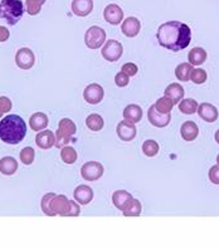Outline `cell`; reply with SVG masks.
<instances>
[{
    "instance_id": "cell-1",
    "label": "cell",
    "mask_w": 219,
    "mask_h": 249,
    "mask_svg": "<svg viewBox=\"0 0 219 249\" xmlns=\"http://www.w3.org/2000/svg\"><path fill=\"white\" fill-rule=\"evenodd\" d=\"M156 38L162 47L173 52H179L190 44L192 31L189 25L182 21H166L159 27Z\"/></svg>"
},
{
    "instance_id": "cell-2",
    "label": "cell",
    "mask_w": 219,
    "mask_h": 249,
    "mask_svg": "<svg viewBox=\"0 0 219 249\" xmlns=\"http://www.w3.org/2000/svg\"><path fill=\"white\" fill-rule=\"evenodd\" d=\"M27 124L18 115H8L0 121V140L9 145H17L24 140Z\"/></svg>"
},
{
    "instance_id": "cell-3",
    "label": "cell",
    "mask_w": 219,
    "mask_h": 249,
    "mask_svg": "<svg viewBox=\"0 0 219 249\" xmlns=\"http://www.w3.org/2000/svg\"><path fill=\"white\" fill-rule=\"evenodd\" d=\"M24 14V5L20 0H1L0 18L5 19L10 25H16Z\"/></svg>"
},
{
    "instance_id": "cell-4",
    "label": "cell",
    "mask_w": 219,
    "mask_h": 249,
    "mask_svg": "<svg viewBox=\"0 0 219 249\" xmlns=\"http://www.w3.org/2000/svg\"><path fill=\"white\" fill-rule=\"evenodd\" d=\"M76 124H74V122H73L72 120H61V121H59V124H58L57 132H55V146H57L58 149L68 145L71 139L73 137V135L76 134Z\"/></svg>"
},
{
    "instance_id": "cell-5",
    "label": "cell",
    "mask_w": 219,
    "mask_h": 249,
    "mask_svg": "<svg viewBox=\"0 0 219 249\" xmlns=\"http://www.w3.org/2000/svg\"><path fill=\"white\" fill-rule=\"evenodd\" d=\"M106 40V32L100 27H91L85 34V43L90 49H98Z\"/></svg>"
},
{
    "instance_id": "cell-6",
    "label": "cell",
    "mask_w": 219,
    "mask_h": 249,
    "mask_svg": "<svg viewBox=\"0 0 219 249\" xmlns=\"http://www.w3.org/2000/svg\"><path fill=\"white\" fill-rule=\"evenodd\" d=\"M122 53H124V47H122L121 43L115 39H110L105 43L101 54L106 61L116 62L121 58Z\"/></svg>"
},
{
    "instance_id": "cell-7",
    "label": "cell",
    "mask_w": 219,
    "mask_h": 249,
    "mask_svg": "<svg viewBox=\"0 0 219 249\" xmlns=\"http://www.w3.org/2000/svg\"><path fill=\"white\" fill-rule=\"evenodd\" d=\"M104 166L97 161H90L86 162L81 169V175L87 181H96L104 175Z\"/></svg>"
},
{
    "instance_id": "cell-8",
    "label": "cell",
    "mask_w": 219,
    "mask_h": 249,
    "mask_svg": "<svg viewBox=\"0 0 219 249\" xmlns=\"http://www.w3.org/2000/svg\"><path fill=\"white\" fill-rule=\"evenodd\" d=\"M51 212H52L53 216H68V212H70V200L67 199V196L55 194L53 195L52 199H51Z\"/></svg>"
},
{
    "instance_id": "cell-9",
    "label": "cell",
    "mask_w": 219,
    "mask_h": 249,
    "mask_svg": "<svg viewBox=\"0 0 219 249\" xmlns=\"http://www.w3.org/2000/svg\"><path fill=\"white\" fill-rule=\"evenodd\" d=\"M105 91L97 83H92V85L87 86L83 92V98L87 104L90 105H97L101 101L104 100Z\"/></svg>"
},
{
    "instance_id": "cell-10",
    "label": "cell",
    "mask_w": 219,
    "mask_h": 249,
    "mask_svg": "<svg viewBox=\"0 0 219 249\" xmlns=\"http://www.w3.org/2000/svg\"><path fill=\"white\" fill-rule=\"evenodd\" d=\"M34 62H36V57L29 48H21L17 52L16 63L20 70H31L34 66Z\"/></svg>"
},
{
    "instance_id": "cell-11",
    "label": "cell",
    "mask_w": 219,
    "mask_h": 249,
    "mask_svg": "<svg viewBox=\"0 0 219 249\" xmlns=\"http://www.w3.org/2000/svg\"><path fill=\"white\" fill-rule=\"evenodd\" d=\"M147 119H149L150 124L152 126H155V127L163 128L166 127L169 122L171 120V115L170 113H163L159 112L158 109L155 108V105L154 106L150 107L149 112H147Z\"/></svg>"
},
{
    "instance_id": "cell-12",
    "label": "cell",
    "mask_w": 219,
    "mask_h": 249,
    "mask_svg": "<svg viewBox=\"0 0 219 249\" xmlns=\"http://www.w3.org/2000/svg\"><path fill=\"white\" fill-rule=\"evenodd\" d=\"M116 131H117V136L122 141H132L136 137V127L134 122H130L128 120L120 122Z\"/></svg>"
},
{
    "instance_id": "cell-13",
    "label": "cell",
    "mask_w": 219,
    "mask_h": 249,
    "mask_svg": "<svg viewBox=\"0 0 219 249\" xmlns=\"http://www.w3.org/2000/svg\"><path fill=\"white\" fill-rule=\"evenodd\" d=\"M104 17H105V20L107 23L112 25H117L120 24L124 19V12L122 9L120 8L119 5H116V4H110L105 8L104 10Z\"/></svg>"
},
{
    "instance_id": "cell-14",
    "label": "cell",
    "mask_w": 219,
    "mask_h": 249,
    "mask_svg": "<svg viewBox=\"0 0 219 249\" xmlns=\"http://www.w3.org/2000/svg\"><path fill=\"white\" fill-rule=\"evenodd\" d=\"M140 28L141 24L139 19L135 18V17H128L122 23L121 31L128 38H134V36H136L137 34L140 33Z\"/></svg>"
},
{
    "instance_id": "cell-15",
    "label": "cell",
    "mask_w": 219,
    "mask_h": 249,
    "mask_svg": "<svg viewBox=\"0 0 219 249\" xmlns=\"http://www.w3.org/2000/svg\"><path fill=\"white\" fill-rule=\"evenodd\" d=\"M93 10V0H73L72 12L77 17H87Z\"/></svg>"
},
{
    "instance_id": "cell-16",
    "label": "cell",
    "mask_w": 219,
    "mask_h": 249,
    "mask_svg": "<svg viewBox=\"0 0 219 249\" xmlns=\"http://www.w3.org/2000/svg\"><path fill=\"white\" fill-rule=\"evenodd\" d=\"M197 111H198L199 117L205 122H216L218 120V109L213 105L204 102V104L199 105Z\"/></svg>"
},
{
    "instance_id": "cell-17",
    "label": "cell",
    "mask_w": 219,
    "mask_h": 249,
    "mask_svg": "<svg viewBox=\"0 0 219 249\" xmlns=\"http://www.w3.org/2000/svg\"><path fill=\"white\" fill-rule=\"evenodd\" d=\"M36 143L40 149L49 150L51 147H53L55 145V135L49 130L42 131V132L36 135Z\"/></svg>"
},
{
    "instance_id": "cell-18",
    "label": "cell",
    "mask_w": 219,
    "mask_h": 249,
    "mask_svg": "<svg viewBox=\"0 0 219 249\" xmlns=\"http://www.w3.org/2000/svg\"><path fill=\"white\" fill-rule=\"evenodd\" d=\"M73 196L77 203H79L81 205H86V204L91 203L93 199V190L87 185H79L74 190Z\"/></svg>"
},
{
    "instance_id": "cell-19",
    "label": "cell",
    "mask_w": 219,
    "mask_h": 249,
    "mask_svg": "<svg viewBox=\"0 0 219 249\" xmlns=\"http://www.w3.org/2000/svg\"><path fill=\"white\" fill-rule=\"evenodd\" d=\"M180 134H182V140L185 141H194L199 135V128L198 126L195 124V122L193 121H186L182 124V128H180Z\"/></svg>"
},
{
    "instance_id": "cell-20",
    "label": "cell",
    "mask_w": 219,
    "mask_h": 249,
    "mask_svg": "<svg viewBox=\"0 0 219 249\" xmlns=\"http://www.w3.org/2000/svg\"><path fill=\"white\" fill-rule=\"evenodd\" d=\"M132 197L134 196L128 192H126V190H117V192H115L112 194V203L117 209L122 212L126 208V205L130 203Z\"/></svg>"
},
{
    "instance_id": "cell-21",
    "label": "cell",
    "mask_w": 219,
    "mask_h": 249,
    "mask_svg": "<svg viewBox=\"0 0 219 249\" xmlns=\"http://www.w3.org/2000/svg\"><path fill=\"white\" fill-rule=\"evenodd\" d=\"M18 170V161L12 156H6L0 160V173L6 177H10L13 174H16Z\"/></svg>"
},
{
    "instance_id": "cell-22",
    "label": "cell",
    "mask_w": 219,
    "mask_h": 249,
    "mask_svg": "<svg viewBox=\"0 0 219 249\" xmlns=\"http://www.w3.org/2000/svg\"><path fill=\"white\" fill-rule=\"evenodd\" d=\"M165 97L170 98L174 102V105L179 104L180 100H182L184 97V89H182V85H178V83H171L166 87L165 89Z\"/></svg>"
},
{
    "instance_id": "cell-23",
    "label": "cell",
    "mask_w": 219,
    "mask_h": 249,
    "mask_svg": "<svg viewBox=\"0 0 219 249\" xmlns=\"http://www.w3.org/2000/svg\"><path fill=\"white\" fill-rule=\"evenodd\" d=\"M29 126L33 131H42L48 126V116L43 112H36L32 115L29 120Z\"/></svg>"
},
{
    "instance_id": "cell-24",
    "label": "cell",
    "mask_w": 219,
    "mask_h": 249,
    "mask_svg": "<svg viewBox=\"0 0 219 249\" xmlns=\"http://www.w3.org/2000/svg\"><path fill=\"white\" fill-rule=\"evenodd\" d=\"M124 117L125 120L130 122H140V120L143 119V109L140 108V106L137 105H128V107H125L124 109Z\"/></svg>"
},
{
    "instance_id": "cell-25",
    "label": "cell",
    "mask_w": 219,
    "mask_h": 249,
    "mask_svg": "<svg viewBox=\"0 0 219 249\" xmlns=\"http://www.w3.org/2000/svg\"><path fill=\"white\" fill-rule=\"evenodd\" d=\"M189 63L193 64V66H201L204 62L207 61V52L204 51L203 48H199V47H195L193 48L188 54Z\"/></svg>"
},
{
    "instance_id": "cell-26",
    "label": "cell",
    "mask_w": 219,
    "mask_h": 249,
    "mask_svg": "<svg viewBox=\"0 0 219 249\" xmlns=\"http://www.w3.org/2000/svg\"><path fill=\"white\" fill-rule=\"evenodd\" d=\"M193 70H194V68H193V64L190 63L179 64V66L175 68V77H177L179 81H182V82H186V81L190 79Z\"/></svg>"
},
{
    "instance_id": "cell-27",
    "label": "cell",
    "mask_w": 219,
    "mask_h": 249,
    "mask_svg": "<svg viewBox=\"0 0 219 249\" xmlns=\"http://www.w3.org/2000/svg\"><path fill=\"white\" fill-rule=\"evenodd\" d=\"M141 203L140 200H137L135 197H132L130 203L126 205V208L122 210V213L125 216H139L141 214Z\"/></svg>"
},
{
    "instance_id": "cell-28",
    "label": "cell",
    "mask_w": 219,
    "mask_h": 249,
    "mask_svg": "<svg viewBox=\"0 0 219 249\" xmlns=\"http://www.w3.org/2000/svg\"><path fill=\"white\" fill-rule=\"evenodd\" d=\"M104 119L97 113H92L86 119V126L91 131H100L104 128Z\"/></svg>"
},
{
    "instance_id": "cell-29",
    "label": "cell",
    "mask_w": 219,
    "mask_h": 249,
    "mask_svg": "<svg viewBox=\"0 0 219 249\" xmlns=\"http://www.w3.org/2000/svg\"><path fill=\"white\" fill-rule=\"evenodd\" d=\"M199 105L197 104V101L193 100V98H185L182 100L179 105L180 112H182L184 115H193V113L197 112Z\"/></svg>"
},
{
    "instance_id": "cell-30",
    "label": "cell",
    "mask_w": 219,
    "mask_h": 249,
    "mask_svg": "<svg viewBox=\"0 0 219 249\" xmlns=\"http://www.w3.org/2000/svg\"><path fill=\"white\" fill-rule=\"evenodd\" d=\"M61 158L63 162L72 165L77 161V151L73 147H71V146H64V147H62Z\"/></svg>"
},
{
    "instance_id": "cell-31",
    "label": "cell",
    "mask_w": 219,
    "mask_h": 249,
    "mask_svg": "<svg viewBox=\"0 0 219 249\" xmlns=\"http://www.w3.org/2000/svg\"><path fill=\"white\" fill-rule=\"evenodd\" d=\"M173 107H174V102L170 100V98H167V97L159 98L155 104V108L158 109L159 112H163V113H170Z\"/></svg>"
},
{
    "instance_id": "cell-32",
    "label": "cell",
    "mask_w": 219,
    "mask_h": 249,
    "mask_svg": "<svg viewBox=\"0 0 219 249\" xmlns=\"http://www.w3.org/2000/svg\"><path fill=\"white\" fill-rule=\"evenodd\" d=\"M46 3V0H25L27 4V12L29 16H36L39 14L42 5Z\"/></svg>"
},
{
    "instance_id": "cell-33",
    "label": "cell",
    "mask_w": 219,
    "mask_h": 249,
    "mask_svg": "<svg viewBox=\"0 0 219 249\" xmlns=\"http://www.w3.org/2000/svg\"><path fill=\"white\" fill-rule=\"evenodd\" d=\"M143 152L146 156H149V158L155 156L159 152L158 142L154 140H146L145 142L143 143Z\"/></svg>"
},
{
    "instance_id": "cell-34",
    "label": "cell",
    "mask_w": 219,
    "mask_h": 249,
    "mask_svg": "<svg viewBox=\"0 0 219 249\" xmlns=\"http://www.w3.org/2000/svg\"><path fill=\"white\" fill-rule=\"evenodd\" d=\"M34 156H36V152H34L33 147H24L20 151V161L24 165L33 164Z\"/></svg>"
},
{
    "instance_id": "cell-35",
    "label": "cell",
    "mask_w": 219,
    "mask_h": 249,
    "mask_svg": "<svg viewBox=\"0 0 219 249\" xmlns=\"http://www.w3.org/2000/svg\"><path fill=\"white\" fill-rule=\"evenodd\" d=\"M207 72L201 68H197V70H193L192 76H190V79L195 85H203L205 81H207Z\"/></svg>"
},
{
    "instance_id": "cell-36",
    "label": "cell",
    "mask_w": 219,
    "mask_h": 249,
    "mask_svg": "<svg viewBox=\"0 0 219 249\" xmlns=\"http://www.w3.org/2000/svg\"><path fill=\"white\" fill-rule=\"evenodd\" d=\"M53 195H55L53 193H48V194H46L44 196H43L42 203H40V208H42L43 213L48 216H53L52 212H51V199H52Z\"/></svg>"
},
{
    "instance_id": "cell-37",
    "label": "cell",
    "mask_w": 219,
    "mask_h": 249,
    "mask_svg": "<svg viewBox=\"0 0 219 249\" xmlns=\"http://www.w3.org/2000/svg\"><path fill=\"white\" fill-rule=\"evenodd\" d=\"M128 79H130V77H128L126 73H124L121 71V72L116 74L115 82H116V85L119 86V87H126V86L128 85Z\"/></svg>"
},
{
    "instance_id": "cell-38",
    "label": "cell",
    "mask_w": 219,
    "mask_h": 249,
    "mask_svg": "<svg viewBox=\"0 0 219 249\" xmlns=\"http://www.w3.org/2000/svg\"><path fill=\"white\" fill-rule=\"evenodd\" d=\"M137 71H139V68H137L135 63H125L122 66V72L126 73L128 77H134L137 73Z\"/></svg>"
},
{
    "instance_id": "cell-39",
    "label": "cell",
    "mask_w": 219,
    "mask_h": 249,
    "mask_svg": "<svg viewBox=\"0 0 219 249\" xmlns=\"http://www.w3.org/2000/svg\"><path fill=\"white\" fill-rule=\"evenodd\" d=\"M209 180L216 185H219V165L210 167L209 170Z\"/></svg>"
},
{
    "instance_id": "cell-40",
    "label": "cell",
    "mask_w": 219,
    "mask_h": 249,
    "mask_svg": "<svg viewBox=\"0 0 219 249\" xmlns=\"http://www.w3.org/2000/svg\"><path fill=\"white\" fill-rule=\"evenodd\" d=\"M12 101L8 97H0V109L3 111L4 113H8L12 109Z\"/></svg>"
},
{
    "instance_id": "cell-41",
    "label": "cell",
    "mask_w": 219,
    "mask_h": 249,
    "mask_svg": "<svg viewBox=\"0 0 219 249\" xmlns=\"http://www.w3.org/2000/svg\"><path fill=\"white\" fill-rule=\"evenodd\" d=\"M79 205L76 203V201L70 200V212H68V216H77L79 215Z\"/></svg>"
},
{
    "instance_id": "cell-42",
    "label": "cell",
    "mask_w": 219,
    "mask_h": 249,
    "mask_svg": "<svg viewBox=\"0 0 219 249\" xmlns=\"http://www.w3.org/2000/svg\"><path fill=\"white\" fill-rule=\"evenodd\" d=\"M10 36V33L9 31L6 29L5 27H0V42H6V40L9 39Z\"/></svg>"
},
{
    "instance_id": "cell-43",
    "label": "cell",
    "mask_w": 219,
    "mask_h": 249,
    "mask_svg": "<svg viewBox=\"0 0 219 249\" xmlns=\"http://www.w3.org/2000/svg\"><path fill=\"white\" fill-rule=\"evenodd\" d=\"M216 141L219 143V130L216 132Z\"/></svg>"
},
{
    "instance_id": "cell-44",
    "label": "cell",
    "mask_w": 219,
    "mask_h": 249,
    "mask_svg": "<svg viewBox=\"0 0 219 249\" xmlns=\"http://www.w3.org/2000/svg\"><path fill=\"white\" fill-rule=\"evenodd\" d=\"M217 165H219V155L217 156Z\"/></svg>"
},
{
    "instance_id": "cell-45",
    "label": "cell",
    "mask_w": 219,
    "mask_h": 249,
    "mask_svg": "<svg viewBox=\"0 0 219 249\" xmlns=\"http://www.w3.org/2000/svg\"><path fill=\"white\" fill-rule=\"evenodd\" d=\"M3 111H1V109H0V117H1V116H3Z\"/></svg>"
}]
</instances>
